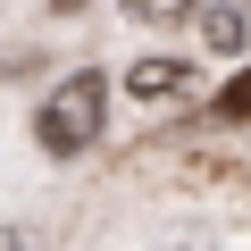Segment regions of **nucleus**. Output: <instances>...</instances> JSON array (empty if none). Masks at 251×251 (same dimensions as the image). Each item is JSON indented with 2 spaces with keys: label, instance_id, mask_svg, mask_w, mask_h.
I'll return each instance as SVG.
<instances>
[{
  "label": "nucleus",
  "instance_id": "nucleus-4",
  "mask_svg": "<svg viewBox=\"0 0 251 251\" xmlns=\"http://www.w3.org/2000/svg\"><path fill=\"white\" fill-rule=\"evenodd\" d=\"M126 17L134 25H184V17H201V0H126Z\"/></svg>",
  "mask_w": 251,
  "mask_h": 251
},
{
  "label": "nucleus",
  "instance_id": "nucleus-7",
  "mask_svg": "<svg viewBox=\"0 0 251 251\" xmlns=\"http://www.w3.org/2000/svg\"><path fill=\"white\" fill-rule=\"evenodd\" d=\"M0 251H34V234L25 226H0Z\"/></svg>",
  "mask_w": 251,
  "mask_h": 251
},
{
  "label": "nucleus",
  "instance_id": "nucleus-8",
  "mask_svg": "<svg viewBox=\"0 0 251 251\" xmlns=\"http://www.w3.org/2000/svg\"><path fill=\"white\" fill-rule=\"evenodd\" d=\"M50 9H84V0H50Z\"/></svg>",
  "mask_w": 251,
  "mask_h": 251
},
{
  "label": "nucleus",
  "instance_id": "nucleus-3",
  "mask_svg": "<svg viewBox=\"0 0 251 251\" xmlns=\"http://www.w3.org/2000/svg\"><path fill=\"white\" fill-rule=\"evenodd\" d=\"M243 34H251L243 9H201V42H209L218 59H243Z\"/></svg>",
  "mask_w": 251,
  "mask_h": 251
},
{
  "label": "nucleus",
  "instance_id": "nucleus-2",
  "mask_svg": "<svg viewBox=\"0 0 251 251\" xmlns=\"http://www.w3.org/2000/svg\"><path fill=\"white\" fill-rule=\"evenodd\" d=\"M201 75H193V59H143L134 75H126V92L134 100H184Z\"/></svg>",
  "mask_w": 251,
  "mask_h": 251
},
{
  "label": "nucleus",
  "instance_id": "nucleus-6",
  "mask_svg": "<svg viewBox=\"0 0 251 251\" xmlns=\"http://www.w3.org/2000/svg\"><path fill=\"white\" fill-rule=\"evenodd\" d=\"M151 251H218L209 234H176V243H151Z\"/></svg>",
  "mask_w": 251,
  "mask_h": 251
},
{
  "label": "nucleus",
  "instance_id": "nucleus-9",
  "mask_svg": "<svg viewBox=\"0 0 251 251\" xmlns=\"http://www.w3.org/2000/svg\"><path fill=\"white\" fill-rule=\"evenodd\" d=\"M243 17H251V0H243Z\"/></svg>",
  "mask_w": 251,
  "mask_h": 251
},
{
  "label": "nucleus",
  "instance_id": "nucleus-1",
  "mask_svg": "<svg viewBox=\"0 0 251 251\" xmlns=\"http://www.w3.org/2000/svg\"><path fill=\"white\" fill-rule=\"evenodd\" d=\"M100 109H109V84H100V67H75L50 100H42V117H34V134H42V151H59V159H75L92 134H100Z\"/></svg>",
  "mask_w": 251,
  "mask_h": 251
},
{
  "label": "nucleus",
  "instance_id": "nucleus-5",
  "mask_svg": "<svg viewBox=\"0 0 251 251\" xmlns=\"http://www.w3.org/2000/svg\"><path fill=\"white\" fill-rule=\"evenodd\" d=\"M234 117H251V75H234V84L218 92V126H234Z\"/></svg>",
  "mask_w": 251,
  "mask_h": 251
}]
</instances>
